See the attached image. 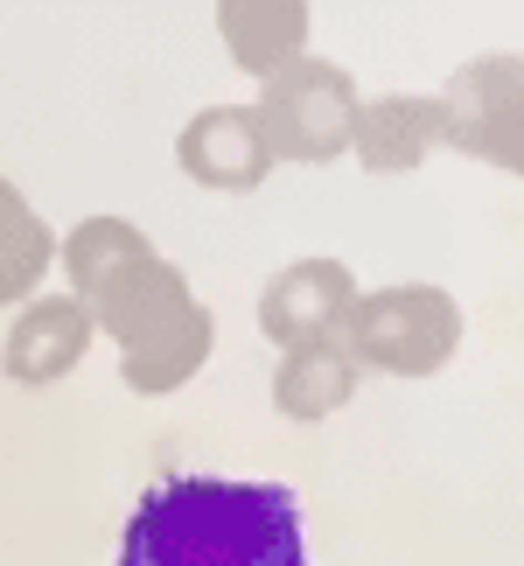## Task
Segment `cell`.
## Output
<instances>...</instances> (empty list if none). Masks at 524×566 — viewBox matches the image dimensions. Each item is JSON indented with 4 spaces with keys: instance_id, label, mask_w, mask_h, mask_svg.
Here are the masks:
<instances>
[{
    "instance_id": "cell-1",
    "label": "cell",
    "mask_w": 524,
    "mask_h": 566,
    "mask_svg": "<svg viewBox=\"0 0 524 566\" xmlns=\"http://www.w3.org/2000/svg\"><path fill=\"white\" fill-rule=\"evenodd\" d=\"M119 566H308L301 504L280 483L175 475L126 517Z\"/></svg>"
},
{
    "instance_id": "cell-2",
    "label": "cell",
    "mask_w": 524,
    "mask_h": 566,
    "mask_svg": "<svg viewBox=\"0 0 524 566\" xmlns=\"http://www.w3.org/2000/svg\"><path fill=\"white\" fill-rule=\"evenodd\" d=\"M343 350L357 357V371L433 378L462 350V308H454L448 287H427V280H399V287L357 294V308L343 322Z\"/></svg>"
},
{
    "instance_id": "cell-3",
    "label": "cell",
    "mask_w": 524,
    "mask_h": 566,
    "mask_svg": "<svg viewBox=\"0 0 524 566\" xmlns=\"http://www.w3.org/2000/svg\"><path fill=\"white\" fill-rule=\"evenodd\" d=\"M273 161H343L349 155V119H357V77L329 56H294L287 71L259 84L252 105Z\"/></svg>"
},
{
    "instance_id": "cell-4",
    "label": "cell",
    "mask_w": 524,
    "mask_h": 566,
    "mask_svg": "<svg viewBox=\"0 0 524 566\" xmlns=\"http://www.w3.org/2000/svg\"><path fill=\"white\" fill-rule=\"evenodd\" d=\"M441 105V140L469 161H490L496 176H517V56H475L448 77Z\"/></svg>"
},
{
    "instance_id": "cell-5",
    "label": "cell",
    "mask_w": 524,
    "mask_h": 566,
    "mask_svg": "<svg viewBox=\"0 0 524 566\" xmlns=\"http://www.w3.org/2000/svg\"><path fill=\"white\" fill-rule=\"evenodd\" d=\"M357 273L343 259H294L266 280L259 294V329L280 350H308V343H343V322L357 308Z\"/></svg>"
},
{
    "instance_id": "cell-6",
    "label": "cell",
    "mask_w": 524,
    "mask_h": 566,
    "mask_svg": "<svg viewBox=\"0 0 524 566\" xmlns=\"http://www.w3.org/2000/svg\"><path fill=\"white\" fill-rule=\"evenodd\" d=\"M92 336H98L92 308L77 294H35V301H21L8 343H0V371L14 385H56L92 357Z\"/></svg>"
},
{
    "instance_id": "cell-7",
    "label": "cell",
    "mask_w": 524,
    "mask_h": 566,
    "mask_svg": "<svg viewBox=\"0 0 524 566\" xmlns=\"http://www.w3.org/2000/svg\"><path fill=\"white\" fill-rule=\"evenodd\" d=\"M175 161H182L189 182L224 189V196H245L273 176V155H266V134H259L252 105H203L182 126V140H175Z\"/></svg>"
},
{
    "instance_id": "cell-8",
    "label": "cell",
    "mask_w": 524,
    "mask_h": 566,
    "mask_svg": "<svg viewBox=\"0 0 524 566\" xmlns=\"http://www.w3.org/2000/svg\"><path fill=\"white\" fill-rule=\"evenodd\" d=\"M433 147H441V105H433V98H412V92L357 98L349 155H357L370 176H412Z\"/></svg>"
},
{
    "instance_id": "cell-9",
    "label": "cell",
    "mask_w": 524,
    "mask_h": 566,
    "mask_svg": "<svg viewBox=\"0 0 524 566\" xmlns=\"http://www.w3.org/2000/svg\"><path fill=\"white\" fill-rule=\"evenodd\" d=\"M217 35H224L238 71H252L266 84L294 56H308V8L301 0H224L217 8Z\"/></svg>"
},
{
    "instance_id": "cell-10",
    "label": "cell",
    "mask_w": 524,
    "mask_h": 566,
    "mask_svg": "<svg viewBox=\"0 0 524 566\" xmlns=\"http://www.w3.org/2000/svg\"><path fill=\"white\" fill-rule=\"evenodd\" d=\"M189 301H196V294H189V280H182V273H175L168 259L155 252L140 273H126L119 287L92 308V329H98V336H113L119 350H140L147 336H161L168 322L189 308Z\"/></svg>"
},
{
    "instance_id": "cell-11",
    "label": "cell",
    "mask_w": 524,
    "mask_h": 566,
    "mask_svg": "<svg viewBox=\"0 0 524 566\" xmlns=\"http://www.w3.org/2000/svg\"><path fill=\"white\" fill-rule=\"evenodd\" d=\"M210 350H217V315L203 301H189L161 336H147L140 350H119V378H126V391H140V399H161V391L189 385L203 371Z\"/></svg>"
},
{
    "instance_id": "cell-12",
    "label": "cell",
    "mask_w": 524,
    "mask_h": 566,
    "mask_svg": "<svg viewBox=\"0 0 524 566\" xmlns=\"http://www.w3.org/2000/svg\"><path fill=\"white\" fill-rule=\"evenodd\" d=\"M56 259H63V273H71L77 301H84V308H98L126 273H140L147 259H155V245H147V231L126 224V217H84V224L63 238Z\"/></svg>"
},
{
    "instance_id": "cell-13",
    "label": "cell",
    "mask_w": 524,
    "mask_h": 566,
    "mask_svg": "<svg viewBox=\"0 0 524 566\" xmlns=\"http://www.w3.org/2000/svg\"><path fill=\"white\" fill-rule=\"evenodd\" d=\"M357 357L343 343H308V350H280V371H273V406L287 420H329L357 399Z\"/></svg>"
},
{
    "instance_id": "cell-14",
    "label": "cell",
    "mask_w": 524,
    "mask_h": 566,
    "mask_svg": "<svg viewBox=\"0 0 524 566\" xmlns=\"http://www.w3.org/2000/svg\"><path fill=\"white\" fill-rule=\"evenodd\" d=\"M50 259H56L50 224L35 217L29 196L0 176V308H8V301H29L42 287V273H50Z\"/></svg>"
}]
</instances>
